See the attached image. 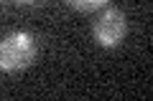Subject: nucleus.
Instances as JSON below:
<instances>
[{"mask_svg":"<svg viewBox=\"0 0 153 101\" xmlns=\"http://www.w3.org/2000/svg\"><path fill=\"white\" fill-rule=\"evenodd\" d=\"M92 33H94V41H97L100 46L115 48L128 33V20H125V15H123V10L107 8V10L100 15V20H94Z\"/></svg>","mask_w":153,"mask_h":101,"instance_id":"f03ea898","label":"nucleus"},{"mask_svg":"<svg viewBox=\"0 0 153 101\" xmlns=\"http://www.w3.org/2000/svg\"><path fill=\"white\" fill-rule=\"evenodd\" d=\"M16 3H26V5H28V3H36V0H16Z\"/></svg>","mask_w":153,"mask_h":101,"instance_id":"20e7f679","label":"nucleus"},{"mask_svg":"<svg viewBox=\"0 0 153 101\" xmlns=\"http://www.w3.org/2000/svg\"><path fill=\"white\" fill-rule=\"evenodd\" d=\"M36 53H38V46L31 33L26 31L10 33L0 41V71L16 73V71L28 68L36 58Z\"/></svg>","mask_w":153,"mask_h":101,"instance_id":"f257e3e1","label":"nucleus"},{"mask_svg":"<svg viewBox=\"0 0 153 101\" xmlns=\"http://www.w3.org/2000/svg\"><path fill=\"white\" fill-rule=\"evenodd\" d=\"M71 8H76V10H84V13H89V10H100L102 5H107V0H66Z\"/></svg>","mask_w":153,"mask_h":101,"instance_id":"7ed1b4c3","label":"nucleus"}]
</instances>
